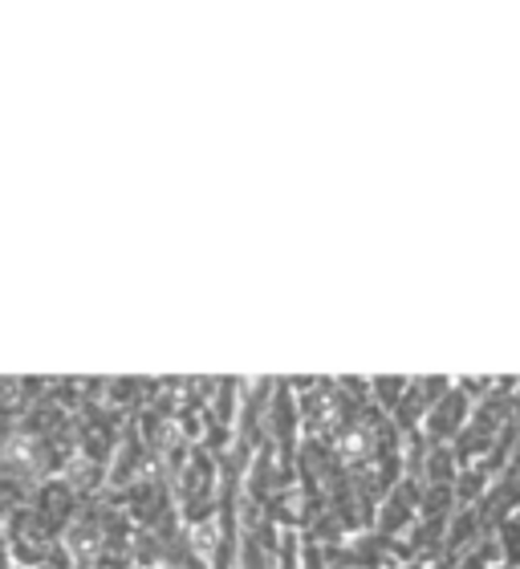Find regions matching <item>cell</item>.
<instances>
[{"label":"cell","instance_id":"cell-1","mask_svg":"<svg viewBox=\"0 0 520 569\" xmlns=\"http://www.w3.org/2000/svg\"><path fill=\"white\" fill-rule=\"evenodd\" d=\"M463 416H468V395L448 391V395H443V407H436V411H431V419H427V431H431L436 439H448L463 427Z\"/></svg>","mask_w":520,"mask_h":569},{"label":"cell","instance_id":"cell-2","mask_svg":"<svg viewBox=\"0 0 520 569\" xmlns=\"http://www.w3.org/2000/svg\"><path fill=\"white\" fill-rule=\"evenodd\" d=\"M500 541L497 549H504V558H509V566H520V525L517 521H504L500 525Z\"/></svg>","mask_w":520,"mask_h":569}]
</instances>
